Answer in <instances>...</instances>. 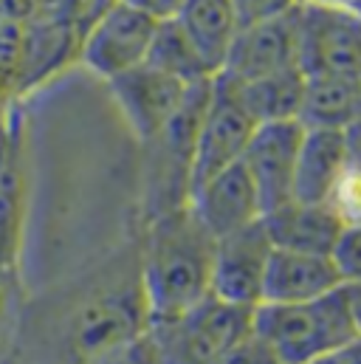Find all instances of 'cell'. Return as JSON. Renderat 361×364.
I'll return each instance as SVG.
<instances>
[{
    "label": "cell",
    "instance_id": "cell-1",
    "mask_svg": "<svg viewBox=\"0 0 361 364\" xmlns=\"http://www.w3.org/2000/svg\"><path fill=\"white\" fill-rule=\"evenodd\" d=\"M147 328L150 305L141 282V240H136L82 277L26 299L3 364H90Z\"/></svg>",
    "mask_w": 361,
    "mask_h": 364
},
{
    "label": "cell",
    "instance_id": "cell-2",
    "mask_svg": "<svg viewBox=\"0 0 361 364\" xmlns=\"http://www.w3.org/2000/svg\"><path fill=\"white\" fill-rule=\"evenodd\" d=\"M217 237L198 220L192 206H178L144 223L141 282L150 322L178 316L212 296Z\"/></svg>",
    "mask_w": 361,
    "mask_h": 364
},
{
    "label": "cell",
    "instance_id": "cell-3",
    "mask_svg": "<svg viewBox=\"0 0 361 364\" xmlns=\"http://www.w3.org/2000/svg\"><path fill=\"white\" fill-rule=\"evenodd\" d=\"M252 328L282 364H313L356 336L345 285L311 302H263Z\"/></svg>",
    "mask_w": 361,
    "mask_h": 364
},
{
    "label": "cell",
    "instance_id": "cell-4",
    "mask_svg": "<svg viewBox=\"0 0 361 364\" xmlns=\"http://www.w3.org/2000/svg\"><path fill=\"white\" fill-rule=\"evenodd\" d=\"M212 93V80L192 85L170 124L144 147V218L153 220L189 203L195 141ZM144 220V223H147Z\"/></svg>",
    "mask_w": 361,
    "mask_h": 364
},
{
    "label": "cell",
    "instance_id": "cell-5",
    "mask_svg": "<svg viewBox=\"0 0 361 364\" xmlns=\"http://www.w3.org/2000/svg\"><path fill=\"white\" fill-rule=\"evenodd\" d=\"M254 308L206 296L178 316L150 322L161 364H217L252 333Z\"/></svg>",
    "mask_w": 361,
    "mask_h": 364
},
{
    "label": "cell",
    "instance_id": "cell-6",
    "mask_svg": "<svg viewBox=\"0 0 361 364\" xmlns=\"http://www.w3.org/2000/svg\"><path fill=\"white\" fill-rule=\"evenodd\" d=\"M254 130H257V122L243 105L237 85L229 77L217 74L212 80V93H209L198 141H195L192 189L209 181L212 176L223 173L226 167L240 164Z\"/></svg>",
    "mask_w": 361,
    "mask_h": 364
},
{
    "label": "cell",
    "instance_id": "cell-7",
    "mask_svg": "<svg viewBox=\"0 0 361 364\" xmlns=\"http://www.w3.org/2000/svg\"><path fill=\"white\" fill-rule=\"evenodd\" d=\"M158 23L113 0L82 34L80 60L90 74L110 82L147 63Z\"/></svg>",
    "mask_w": 361,
    "mask_h": 364
},
{
    "label": "cell",
    "instance_id": "cell-8",
    "mask_svg": "<svg viewBox=\"0 0 361 364\" xmlns=\"http://www.w3.org/2000/svg\"><path fill=\"white\" fill-rule=\"evenodd\" d=\"M299 68L305 74H359L361 17L345 9L299 3Z\"/></svg>",
    "mask_w": 361,
    "mask_h": 364
},
{
    "label": "cell",
    "instance_id": "cell-9",
    "mask_svg": "<svg viewBox=\"0 0 361 364\" xmlns=\"http://www.w3.org/2000/svg\"><path fill=\"white\" fill-rule=\"evenodd\" d=\"M271 255L274 243L263 218L226 237H217L212 266V296L240 308L263 305Z\"/></svg>",
    "mask_w": 361,
    "mask_h": 364
},
{
    "label": "cell",
    "instance_id": "cell-10",
    "mask_svg": "<svg viewBox=\"0 0 361 364\" xmlns=\"http://www.w3.org/2000/svg\"><path fill=\"white\" fill-rule=\"evenodd\" d=\"M107 88L136 141L147 144L170 124L192 85H183L180 80L144 63L122 77H113Z\"/></svg>",
    "mask_w": 361,
    "mask_h": 364
},
{
    "label": "cell",
    "instance_id": "cell-11",
    "mask_svg": "<svg viewBox=\"0 0 361 364\" xmlns=\"http://www.w3.org/2000/svg\"><path fill=\"white\" fill-rule=\"evenodd\" d=\"M302 139H305V124L299 119L257 124L243 153V167L249 170L257 186L263 215L293 200V176H296Z\"/></svg>",
    "mask_w": 361,
    "mask_h": 364
},
{
    "label": "cell",
    "instance_id": "cell-12",
    "mask_svg": "<svg viewBox=\"0 0 361 364\" xmlns=\"http://www.w3.org/2000/svg\"><path fill=\"white\" fill-rule=\"evenodd\" d=\"M296 9L274 20L243 26L220 74L235 82H249V80H260V77H269L285 68H296L299 65Z\"/></svg>",
    "mask_w": 361,
    "mask_h": 364
},
{
    "label": "cell",
    "instance_id": "cell-13",
    "mask_svg": "<svg viewBox=\"0 0 361 364\" xmlns=\"http://www.w3.org/2000/svg\"><path fill=\"white\" fill-rule=\"evenodd\" d=\"M189 206L215 237H226L263 218L257 186L252 181L249 170L243 167V161L226 167L223 173L195 186Z\"/></svg>",
    "mask_w": 361,
    "mask_h": 364
},
{
    "label": "cell",
    "instance_id": "cell-14",
    "mask_svg": "<svg viewBox=\"0 0 361 364\" xmlns=\"http://www.w3.org/2000/svg\"><path fill=\"white\" fill-rule=\"evenodd\" d=\"M342 285H345L342 274L330 255H305V252L274 249L269 274H266L263 302H276V305L311 302V299L339 291Z\"/></svg>",
    "mask_w": 361,
    "mask_h": 364
},
{
    "label": "cell",
    "instance_id": "cell-15",
    "mask_svg": "<svg viewBox=\"0 0 361 364\" xmlns=\"http://www.w3.org/2000/svg\"><path fill=\"white\" fill-rule=\"evenodd\" d=\"M274 249L305 252V255H333V246L345 229V220L330 203L288 200L279 209L263 215Z\"/></svg>",
    "mask_w": 361,
    "mask_h": 364
},
{
    "label": "cell",
    "instance_id": "cell-16",
    "mask_svg": "<svg viewBox=\"0 0 361 364\" xmlns=\"http://www.w3.org/2000/svg\"><path fill=\"white\" fill-rule=\"evenodd\" d=\"M82 31L65 20L34 17L23 23V46L17 63V91H28L60 71L71 57H80Z\"/></svg>",
    "mask_w": 361,
    "mask_h": 364
},
{
    "label": "cell",
    "instance_id": "cell-17",
    "mask_svg": "<svg viewBox=\"0 0 361 364\" xmlns=\"http://www.w3.org/2000/svg\"><path fill=\"white\" fill-rule=\"evenodd\" d=\"M347 164L350 156L342 130L305 127V139L296 159V176H293V200L330 203V195L342 173L347 170Z\"/></svg>",
    "mask_w": 361,
    "mask_h": 364
},
{
    "label": "cell",
    "instance_id": "cell-18",
    "mask_svg": "<svg viewBox=\"0 0 361 364\" xmlns=\"http://www.w3.org/2000/svg\"><path fill=\"white\" fill-rule=\"evenodd\" d=\"M361 113L359 74H305L299 122L311 130H345Z\"/></svg>",
    "mask_w": 361,
    "mask_h": 364
},
{
    "label": "cell",
    "instance_id": "cell-19",
    "mask_svg": "<svg viewBox=\"0 0 361 364\" xmlns=\"http://www.w3.org/2000/svg\"><path fill=\"white\" fill-rule=\"evenodd\" d=\"M180 28L189 34L195 48L200 51L203 63L217 77L229 60V51L240 34V20L232 0H186L176 17Z\"/></svg>",
    "mask_w": 361,
    "mask_h": 364
},
{
    "label": "cell",
    "instance_id": "cell-20",
    "mask_svg": "<svg viewBox=\"0 0 361 364\" xmlns=\"http://www.w3.org/2000/svg\"><path fill=\"white\" fill-rule=\"evenodd\" d=\"M28 206V178L23 156V133L17 124L11 153L0 173V269H17Z\"/></svg>",
    "mask_w": 361,
    "mask_h": 364
},
{
    "label": "cell",
    "instance_id": "cell-21",
    "mask_svg": "<svg viewBox=\"0 0 361 364\" xmlns=\"http://www.w3.org/2000/svg\"><path fill=\"white\" fill-rule=\"evenodd\" d=\"M235 85L257 124L299 119V107H302V96H305V71L299 65L260 77V80L235 82Z\"/></svg>",
    "mask_w": 361,
    "mask_h": 364
},
{
    "label": "cell",
    "instance_id": "cell-22",
    "mask_svg": "<svg viewBox=\"0 0 361 364\" xmlns=\"http://www.w3.org/2000/svg\"><path fill=\"white\" fill-rule=\"evenodd\" d=\"M147 65L176 77L183 85H198V82L215 80L212 68L203 63L200 51L195 48L189 34L180 28L178 20L158 23L153 46H150V54H147Z\"/></svg>",
    "mask_w": 361,
    "mask_h": 364
},
{
    "label": "cell",
    "instance_id": "cell-23",
    "mask_svg": "<svg viewBox=\"0 0 361 364\" xmlns=\"http://www.w3.org/2000/svg\"><path fill=\"white\" fill-rule=\"evenodd\" d=\"M23 305H26V296H23L17 269H0V364L6 362L14 345Z\"/></svg>",
    "mask_w": 361,
    "mask_h": 364
},
{
    "label": "cell",
    "instance_id": "cell-24",
    "mask_svg": "<svg viewBox=\"0 0 361 364\" xmlns=\"http://www.w3.org/2000/svg\"><path fill=\"white\" fill-rule=\"evenodd\" d=\"M330 206L345 220V226L361 223V164H353V161L347 164V170L342 173L330 195Z\"/></svg>",
    "mask_w": 361,
    "mask_h": 364
},
{
    "label": "cell",
    "instance_id": "cell-25",
    "mask_svg": "<svg viewBox=\"0 0 361 364\" xmlns=\"http://www.w3.org/2000/svg\"><path fill=\"white\" fill-rule=\"evenodd\" d=\"M333 263L342 274L345 285L361 282V223H350L342 229L336 246H333Z\"/></svg>",
    "mask_w": 361,
    "mask_h": 364
},
{
    "label": "cell",
    "instance_id": "cell-26",
    "mask_svg": "<svg viewBox=\"0 0 361 364\" xmlns=\"http://www.w3.org/2000/svg\"><path fill=\"white\" fill-rule=\"evenodd\" d=\"M90 364H161L158 348L150 336V328L110 350H104L102 356H96Z\"/></svg>",
    "mask_w": 361,
    "mask_h": 364
},
{
    "label": "cell",
    "instance_id": "cell-27",
    "mask_svg": "<svg viewBox=\"0 0 361 364\" xmlns=\"http://www.w3.org/2000/svg\"><path fill=\"white\" fill-rule=\"evenodd\" d=\"M302 0H232L240 26H252V23H263V20H274L282 17L288 11H293Z\"/></svg>",
    "mask_w": 361,
    "mask_h": 364
},
{
    "label": "cell",
    "instance_id": "cell-28",
    "mask_svg": "<svg viewBox=\"0 0 361 364\" xmlns=\"http://www.w3.org/2000/svg\"><path fill=\"white\" fill-rule=\"evenodd\" d=\"M217 364H282V362L274 356V350H271L269 345L254 333V328H252V333H249L246 339H240Z\"/></svg>",
    "mask_w": 361,
    "mask_h": 364
},
{
    "label": "cell",
    "instance_id": "cell-29",
    "mask_svg": "<svg viewBox=\"0 0 361 364\" xmlns=\"http://www.w3.org/2000/svg\"><path fill=\"white\" fill-rule=\"evenodd\" d=\"M136 11H141L144 17L156 20V23H164V20H176L180 14V9L186 6V0H119Z\"/></svg>",
    "mask_w": 361,
    "mask_h": 364
},
{
    "label": "cell",
    "instance_id": "cell-30",
    "mask_svg": "<svg viewBox=\"0 0 361 364\" xmlns=\"http://www.w3.org/2000/svg\"><path fill=\"white\" fill-rule=\"evenodd\" d=\"M313 364H361V333H356L353 339H347L342 348H336L333 353L322 356Z\"/></svg>",
    "mask_w": 361,
    "mask_h": 364
},
{
    "label": "cell",
    "instance_id": "cell-31",
    "mask_svg": "<svg viewBox=\"0 0 361 364\" xmlns=\"http://www.w3.org/2000/svg\"><path fill=\"white\" fill-rule=\"evenodd\" d=\"M345 133V144H347V156L353 164H361V113L342 130Z\"/></svg>",
    "mask_w": 361,
    "mask_h": 364
},
{
    "label": "cell",
    "instance_id": "cell-32",
    "mask_svg": "<svg viewBox=\"0 0 361 364\" xmlns=\"http://www.w3.org/2000/svg\"><path fill=\"white\" fill-rule=\"evenodd\" d=\"M14 133H17V124H11L3 113H0V173L6 167V159L11 153V144H14Z\"/></svg>",
    "mask_w": 361,
    "mask_h": 364
},
{
    "label": "cell",
    "instance_id": "cell-33",
    "mask_svg": "<svg viewBox=\"0 0 361 364\" xmlns=\"http://www.w3.org/2000/svg\"><path fill=\"white\" fill-rule=\"evenodd\" d=\"M345 291H347V305H350V316H353L356 333H361V282L345 285Z\"/></svg>",
    "mask_w": 361,
    "mask_h": 364
},
{
    "label": "cell",
    "instance_id": "cell-34",
    "mask_svg": "<svg viewBox=\"0 0 361 364\" xmlns=\"http://www.w3.org/2000/svg\"><path fill=\"white\" fill-rule=\"evenodd\" d=\"M302 3H316V6H333V9H345L361 17V0H302Z\"/></svg>",
    "mask_w": 361,
    "mask_h": 364
}]
</instances>
